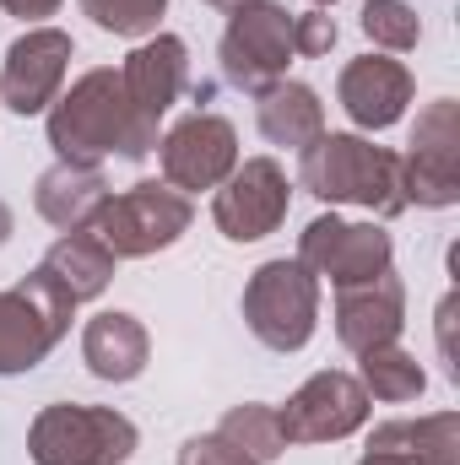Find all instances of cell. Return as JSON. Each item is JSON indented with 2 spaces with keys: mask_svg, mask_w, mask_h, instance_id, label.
Returning <instances> with one entry per match:
<instances>
[{
  "mask_svg": "<svg viewBox=\"0 0 460 465\" xmlns=\"http://www.w3.org/2000/svg\"><path fill=\"white\" fill-rule=\"evenodd\" d=\"M49 146L60 152V163H98L109 152L141 163L146 152H157V135L141 130V119L130 114L119 71L98 65L49 104Z\"/></svg>",
  "mask_w": 460,
  "mask_h": 465,
  "instance_id": "obj_1",
  "label": "cell"
},
{
  "mask_svg": "<svg viewBox=\"0 0 460 465\" xmlns=\"http://www.w3.org/2000/svg\"><path fill=\"white\" fill-rule=\"evenodd\" d=\"M298 184L315 201L331 206H363L374 217H401V157L390 146H374L363 135H320L298 152Z\"/></svg>",
  "mask_w": 460,
  "mask_h": 465,
  "instance_id": "obj_2",
  "label": "cell"
},
{
  "mask_svg": "<svg viewBox=\"0 0 460 465\" xmlns=\"http://www.w3.org/2000/svg\"><path fill=\"white\" fill-rule=\"evenodd\" d=\"M141 433L115 406H44L27 428L33 465H119L135 455Z\"/></svg>",
  "mask_w": 460,
  "mask_h": 465,
  "instance_id": "obj_3",
  "label": "cell"
},
{
  "mask_svg": "<svg viewBox=\"0 0 460 465\" xmlns=\"http://www.w3.org/2000/svg\"><path fill=\"white\" fill-rule=\"evenodd\" d=\"M244 325L260 347L304 351L320 325V276L298 260H265L244 287Z\"/></svg>",
  "mask_w": 460,
  "mask_h": 465,
  "instance_id": "obj_4",
  "label": "cell"
},
{
  "mask_svg": "<svg viewBox=\"0 0 460 465\" xmlns=\"http://www.w3.org/2000/svg\"><path fill=\"white\" fill-rule=\"evenodd\" d=\"M71 314H76L71 292L44 271H27L16 287H5L0 292V379L38 368L71 331Z\"/></svg>",
  "mask_w": 460,
  "mask_h": 465,
  "instance_id": "obj_5",
  "label": "cell"
},
{
  "mask_svg": "<svg viewBox=\"0 0 460 465\" xmlns=\"http://www.w3.org/2000/svg\"><path fill=\"white\" fill-rule=\"evenodd\" d=\"M190 223H195L190 195H179V190L163 184V179H141V184H130L125 195H109V201H104L93 232L109 243L115 260H146V254L179 243V238L190 232Z\"/></svg>",
  "mask_w": 460,
  "mask_h": 465,
  "instance_id": "obj_6",
  "label": "cell"
},
{
  "mask_svg": "<svg viewBox=\"0 0 460 465\" xmlns=\"http://www.w3.org/2000/svg\"><path fill=\"white\" fill-rule=\"evenodd\" d=\"M223 76L238 93H265L271 82L287 76L293 60V16L276 0H249L228 16V33L217 44Z\"/></svg>",
  "mask_w": 460,
  "mask_h": 465,
  "instance_id": "obj_7",
  "label": "cell"
},
{
  "mask_svg": "<svg viewBox=\"0 0 460 465\" xmlns=\"http://www.w3.org/2000/svg\"><path fill=\"white\" fill-rule=\"evenodd\" d=\"M406 206L445 212L460 201V104L434 98L412 124V152L401 157Z\"/></svg>",
  "mask_w": 460,
  "mask_h": 465,
  "instance_id": "obj_8",
  "label": "cell"
},
{
  "mask_svg": "<svg viewBox=\"0 0 460 465\" xmlns=\"http://www.w3.org/2000/svg\"><path fill=\"white\" fill-rule=\"evenodd\" d=\"M157 163H163V184H174L179 195L217 190L238 168V130L233 119L195 109L179 124H168V135L157 141Z\"/></svg>",
  "mask_w": 460,
  "mask_h": 465,
  "instance_id": "obj_9",
  "label": "cell"
},
{
  "mask_svg": "<svg viewBox=\"0 0 460 465\" xmlns=\"http://www.w3.org/2000/svg\"><path fill=\"white\" fill-rule=\"evenodd\" d=\"M276 422L287 444H336L368 422V390L357 384V373L325 368L304 379L287 395V406H276Z\"/></svg>",
  "mask_w": 460,
  "mask_h": 465,
  "instance_id": "obj_10",
  "label": "cell"
},
{
  "mask_svg": "<svg viewBox=\"0 0 460 465\" xmlns=\"http://www.w3.org/2000/svg\"><path fill=\"white\" fill-rule=\"evenodd\" d=\"M390 232L379 223H342L336 212L331 217H315L309 228L298 232V265H309L315 276H331V287H357V282H374L379 271H390Z\"/></svg>",
  "mask_w": 460,
  "mask_h": 465,
  "instance_id": "obj_11",
  "label": "cell"
},
{
  "mask_svg": "<svg viewBox=\"0 0 460 465\" xmlns=\"http://www.w3.org/2000/svg\"><path fill=\"white\" fill-rule=\"evenodd\" d=\"M287 201H293V190H287L282 163H271V157H249V163H238L228 179L217 184L212 223H217L223 238H233V243H255V238H265V232L282 228Z\"/></svg>",
  "mask_w": 460,
  "mask_h": 465,
  "instance_id": "obj_12",
  "label": "cell"
},
{
  "mask_svg": "<svg viewBox=\"0 0 460 465\" xmlns=\"http://www.w3.org/2000/svg\"><path fill=\"white\" fill-rule=\"evenodd\" d=\"M65 71H71V33L27 27L0 60V104L11 114H44L60 98Z\"/></svg>",
  "mask_w": 460,
  "mask_h": 465,
  "instance_id": "obj_13",
  "label": "cell"
},
{
  "mask_svg": "<svg viewBox=\"0 0 460 465\" xmlns=\"http://www.w3.org/2000/svg\"><path fill=\"white\" fill-rule=\"evenodd\" d=\"M119 82H125V98H130V114L141 119V130L157 135V119L179 104V93L190 87V49L185 38L174 33H152L141 38L125 65H119Z\"/></svg>",
  "mask_w": 460,
  "mask_h": 465,
  "instance_id": "obj_14",
  "label": "cell"
},
{
  "mask_svg": "<svg viewBox=\"0 0 460 465\" xmlns=\"http://www.w3.org/2000/svg\"><path fill=\"white\" fill-rule=\"evenodd\" d=\"M406 325V287L395 271H379L374 282L357 287H336V341L346 351H374L395 341Z\"/></svg>",
  "mask_w": 460,
  "mask_h": 465,
  "instance_id": "obj_15",
  "label": "cell"
},
{
  "mask_svg": "<svg viewBox=\"0 0 460 465\" xmlns=\"http://www.w3.org/2000/svg\"><path fill=\"white\" fill-rule=\"evenodd\" d=\"M412 93H417L412 71L401 60H390V54H357L342 71V82H336V98H342L346 119L357 130H390L406 114Z\"/></svg>",
  "mask_w": 460,
  "mask_h": 465,
  "instance_id": "obj_16",
  "label": "cell"
},
{
  "mask_svg": "<svg viewBox=\"0 0 460 465\" xmlns=\"http://www.w3.org/2000/svg\"><path fill=\"white\" fill-rule=\"evenodd\" d=\"M104 201H109V179H104L98 163H55V168H44L38 184H33L38 217L55 223L60 232L93 228L98 212H104Z\"/></svg>",
  "mask_w": 460,
  "mask_h": 465,
  "instance_id": "obj_17",
  "label": "cell"
},
{
  "mask_svg": "<svg viewBox=\"0 0 460 465\" xmlns=\"http://www.w3.org/2000/svg\"><path fill=\"white\" fill-rule=\"evenodd\" d=\"M146 357H152V336H146V325H141L135 314L104 309V314L87 320V331H82V362H87L93 379H104V384H130V379L146 368Z\"/></svg>",
  "mask_w": 460,
  "mask_h": 465,
  "instance_id": "obj_18",
  "label": "cell"
},
{
  "mask_svg": "<svg viewBox=\"0 0 460 465\" xmlns=\"http://www.w3.org/2000/svg\"><path fill=\"white\" fill-rule=\"evenodd\" d=\"M255 119H260V135L271 146H293V152H304L309 141L325 135V104H320V93L304 87V82H287V76L271 82L265 93H255Z\"/></svg>",
  "mask_w": 460,
  "mask_h": 465,
  "instance_id": "obj_19",
  "label": "cell"
},
{
  "mask_svg": "<svg viewBox=\"0 0 460 465\" xmlns=\"http://www.w3.org/2000/svg\"><path fill=\"white\" fill-rule=\"evenodd\" d=\"M115 265H119V260L109 254V243H104L93 228L60 232V238L49 243V254L38 260V271H44V276H55V282L71 292V303L104 298V287L115 282Z\"/></svg>",
  "mask_w": 460,
  "mask_h": 465,
  "instance_id": "obj_20",
  "label": "cell"
},
{
  "mask_svg": "<svg viewBox=\"0 0 460 465\" xmlns=\"http://www.w3.org/2000/svg\"><path fill=\"white\" fill-rule=\"evenodd\" d=\"M368 450L406 455L412 465H460V411H434V417H401L379 422L368 433Z\"/></svg>",
  "mask_w": 460,
  "mask_h": 465,
  "instance_id": "obj_21",
  "label": "cell"
},
{
  "mask_svg": "<svg viewBox=\"0 0 460 465\" xmlns=\"http://www.w3.org/2000/svg\"><path fill=\"white\" fill-rule=\"evenodd\" d=\"M357 384L368 390V401L406 406V401H417V395L428 390V373H423V362H417L412 351H401L395 341H385V347L363 351V373H357Z\"/></svg>",
  "mask_w": 460,
  "mask_h": 465,
  "instance_id": "obj_22",
  "label": "cell"
},
{
  "mask_svg": "<svg viewBox=\"0 0 460 465\" xmlns=\"http://www.w3.org/2000/svg\"><path fill=\"white\" fill-rule=\"evenodd\" d=\"M217 439H228L238 455H249L255 465H271L287 455V439H282V422H276V406H260V401H244L233 406L228 417L217 422Z\"/></svg>",
  "mask_w": 460,
  "mask_h": 465,
  "instance_id": "obj_23",
  "label": "cell"
},
{
  "mask_svg": "<svg viewBox=\"0 0 460 465\" xmlns=\"http://www.w3.org/2000/svg\"><path fill=\"white\" fill-rule=\"evenodd\" d=\"M363 33H368L374 49L406 54V49H417L423 22H417V11H412L406 0H363Z\"/></svg>",
  "mask_w": 460,
  "mask_h": 465,
  "instance_id": "obj_24",
  "label": "cell"
},
{
  "mask_svg": "<svg viewBox=\"0 0 460 465\" xmlns=\"http://www.w3.org/2000/svg\"><path fill=\"white\" fill-rule=\"evenodd\" d=\"M163 11L168 0H82V16H93V27L115 38H152Z\"/></svg>",
  "mask_w": 460,
  "mask_h": 465,
  "instance_id": "obj_25",
  "label": "cell"
},
{
  "mask_svg": "<svg viewBox=\"0 0 460 465\" xmlns=\"http://www.w3.org/2000/svg\"><path fill=\"white\" fill-rule=\"evenodd\" d=\"M336 49V16L331 11H304V16H293V54H304V60H320V54H331Z\"/></svg>",
  "mask_w": 460,
  "mask_h": 465,
  "instance_id": "obj_26",
  "label": "cell"
},
{
  "mask_svg": "<svg viewBox=\"0 0 460 465\" xmlns=\"http://www.w3.org/2000/svg\"><path fill=\"white\" fill-rule=\"evenodd\" d=\"M179 465H255V460H249V455H238L228 439L201 433V439H190V444L179 450Z\"/></svg>",
  "mask_w": 460,
  "mask_h": 465,
  "instance_id": "obj_27",
  "label": "cell"
},
{
  "mask_svg": "<svg viewBox=\"0 0 460 465\" xmlns=\"http://www.w3.org/2000/svg\"><path fill=\"white\" fill-rule=\"evenodd\" d=\"M5 16H22V22H38V16H55L60 0H0Z\"/></svg>",
  "mask_w": 460,
  "mask_h": 465,
  "instance_id": "obj_28",
  "label": "cell"
},
{
  "mask_svg": "<svg viewBox=\"0 0 460 465\" xmlns=\"http://www.w3.org/2000/svg\"><path fill=\"white\" fill-rule=\"evenodd\" d=\"M357 465H412V460H406V455H390V450H368Z\"/></svg>",
  "mask_w": 460,
  "mask_h": 465,
  "instance_id": "obj_29",
  "label": "cell"
},
{
  "mask_svg": "<svg viewBox=\"0 0 460 465\" xmlns=\"http://www.w3.org/2000/svg\"><path fill=\"white\" fill-rule=\"evenodd\" d=\"M11 228H16V217H11V206H5V201H0V243H5V238H11Z\"/></svg>",
  "mask_w": 460,
  "mask_h": 465,
  "instance_id": "obj_30",
  "label": "cell"
},
{
  "mask_svg": "<svg viewBox=\"0 0 460 465\" xmlns=\"http://www.w3.org/2000/svg\"><path fill=\"white\" fill-rule=\"evenodd\" d=\"M206 5H212V11H228V16H233V11H238V5H249V0H206Z\"/></svg>",
  "mask_w": 460,
  "mask_h": 465,
  "instance_id": "obj_31",
  "label": "cell"
},
{
  "mask_svg": "<svg viewBox=\"0 0 460 465\" xmlns=\"http://www.w3.org/2000/svg\"><path fill=\"white\" fill-rule=\"evenodd\" d=\"M315 5H320V11H325V5H336V0H315Z\"/></svg>",
  "mask_w": 460,
  "mask_h": 465,
  "instance_id": "obj_32",
  "label": "cell"
}]
</instances>
